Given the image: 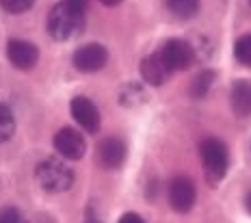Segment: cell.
<instances>
[{
  "mask_svg": "<svg viewBox=\"0 0 251 223\" xmlns=\"http://www.w3.org/2000/svg\"><path fill=\"white\" fill-rule=\"evenodd\" d=\"M85 9L87 0H61L48 13V33L50 37L67 41L80 35L85 26Z\"/></svg>",
  "mask_w": 251,
  "mask_h": 223,
  "instance_id": "6da1fadb",
  "label": "cell"
},
{
  "mask_svg": "<svg viewBox=\"0 0 251 223\" xmlns=\"http://www.w3.org/2000/svg\"><path fill=\"white\" fill-rule=\"evenodd\" d=\"M37 182L41 189L48 193H63L74 184V171L70 169V165L63 163L61 158H46L41 160L35 169Z\"/></svg>",
  "mask_w": 251,
  "mask_h": 223,
  "instance_id": "7a4b0ae2",
  "label": "cell"
},
{
  "mask_svg": "<svg viewBox=\"0 0 251 223\" xmlns=\"http://www.w3.org/2000/svg\"><path fill=\"white\" fill-rule=\"evenodd\" d=\"M200 152H201V163H203V169H206L208 182H212V184L221 182V180L226 178L227 165H229L227 145L223 143L221 139L208 137L201 141Z\"/></svg>",
  "mask_w": 251,
  "mask_h": 223,
  "instance_id": "3957f363",
  "label": "cell"
},
{
  "mask_svg": "<svg viewBox=\"0 0 251 223\" xmlns=\"http://www.w3.org/2000/svg\"><path fill=\"white\" fill-rule=\"evenodd\" d=\"M160 56H163L165 65L169 67V72L174 74V72L188 70L195 63V48L184 39H171L163 46Z\"/></svg>",
  "mask_w": 251,
  "mask_h": 223,
  "instance_id": "277c9868",
  "label": "cell"
},
{
  "mask_svg": "<svg viewBox=\"0 0 251 223\" xmlns=\"http://www.w3.org/2000/svg\"><path fill=\"white\" fill-rule=\"evenodd\" d=\"M108 61V52L106 48L100 44H87V46H80V48L74 52L72 56V63L78 72L82 74H93V72H100Z\"/></svg>",
  "mask_w": 251,
  "mask_h": 223,
  "instance_id": "5b68a950",
  "label": "cell"
},
{
  "mask_svg": "<svg viewBox=\"0 0 251 223\" xmlns=\"http://www.w3.org/2000/svg\"><path fill=\"white\" fill-rule=\"evenodd\" d=\"M195 184H193L191 178L186 175H177V178L171 180L169 184V204L176 212H188L195 206Z\"/></svg>",
  "mask_w": 251,
  "mask_h": 223,
  "instance_id": "8992f818",
  "label": "cell"
},
{
  "mask_svg": "<svg viewBox=\"0 0 251 223\" xmlns=\"http://www.w3.org/2000/svg\"><path fill=\"white\" fill-rule=\"evenodd\" d=\"M54 148L63 158L67 160H80L87 152V143L82 139L80 132H76L74 128H61L54 134Z\"/></svg>",
  "mask_w": 251,
  "mask_h": 223,
  "instance_id": "52a82bcc",
  "label": "cell"
},
{
  "mask_svg": "<svg viewBox=\"0 0 251 223\" xmlns=\"http://www.w3.org/2000/svg\"><path fill=\"white\" fill-rule=\"evenodd\" d=\"M126 156H128V148L119 137H106L98 145V160L106 169H119L126 163Z\"/></svg>",
  "mask_w": 251,
  "mask_h": 223,
  "instance_id": "ba28073f",
  "label": "cell"
},
{
  "mask_svg": "<svg viewBox=\"0 0 251 223\" xmlns=\"http://www.w3.org/2000/svg\"><path fill=\"white\" fill-rule=\"evenodd\" d=\"M70 111H72V115H74V119L87 132L100 130V111H98V106L93 104L89 98H85V96L74 98L70 104Z\"/></svg>",
  "mask_w": 251,
  "mask_h": 223,
  "instance_id": "9c48e42d",
  "label": "cell"
},
{
  "mask_svg": "<svg viewBox=\"0 0 251 223\" xmlns=\"http://www.w3.org/2000/svg\"><path fill=\"white\" fill-rule=\"evenodd\" d=\"M7 56L18 70H30L39 59V50L35 44L24 39H11L7 44Z\"/></svg>",
  "mask_w": 251,
  "mask_h": 223,
  "instance_id": "30bf717a",
  "label": "cell"
},
{
  "mask_svg": "<svg viewBox=\"0 0 251 223\" xmlns=\"http://www.w3.org/2000/svg\"><path fill=\"white\" fill-rule=\"evenodd\" d=\"M141 76H143V80L150 82V85L160 87L167 82V78L171 76V72H169V67L165 65L160 52H154V54L145 56V59L141 61Z\"/></svg>",
  "mask_w": 251,
  "mask_h": 223,
  "instance_id": "8fae6325",
  "label": "cell"
},
{
  "mask_svg": "<svg viewBox=\"0 0 251 223\" xmlns=\"http://www.w3.org/2000/svg\"><path fill=\"white\" fill-rule=\"evenodd\" d=\"M232 108L238 117H249L251 115V82L249 80H236L232 85Z\"/></svg>",
  "mask_w": 251,
  "mask_h": 223,
  "instance_id": "7c38bea8",
  "label": "cell"
},
{
  "mask_svg": "<svg viewBox=\"0 0 251 223\" xmlns=\"http://www.w3.org/2000/svg\"><path fill=\"white\" fill-rule=\"evenodd\" d=\"M217 78V74H214L212 70H203L200 74L195 76V80H193L191 85V96L197 98V100H201V98L208 96V91L212 89V82Z\"/></svg>",
  "mask_w": 251,
  "mask_h": 223,
  "instance_id": "4fadbf2b",
  "label": "cell"
},
{
  "mask_svg": "<svg viewBox=\"0 0 251 223\" xmlns=\"http://www.w3.org/2000/svg\"><path fill=\"white\" fill-rule=\"evenodd\" d=\"M167 7L176 18L188 20L200 11V0H167Z\"/></svg>",
  "mask_w": 251,
  "mask_h": 223,
  "instance_id": "5bb4252c",
  "label": "cell"
},
{
  "mask_svg": "<svg viewBox=\"0 0 251 223\" xmlns=\"http://www.w3.org/2000/svg\"><path fill=\"white\" fill-rule=\"evenodd\" d=\"M15 132V119H13V113L7 104L0 102V143L9 141Z\"/></svg>",
  "mask_w": 251,
  "mask_h": 223,
  "instance_id": "9a60e30c",
  "label": "cell"
},
{
  "mask_svg": "<svg viewBox=\"0 0 251 223\" xmlns=\"http://www.w3.org/2000/svg\"><path fill=\"white\" fill-rule=\"evenodd\" d=\"M234 56H236V61L240 65L251 67V33L236 39V44H234Z\"/></svg>",
  "mask_w": 251,
  "mask_h": 223,
  "instance_id": "2e32d148",
  "label": "cell"
},
{
  "mask_svg": "<svg viewBox=\"0 0 251 223\" xmlns=\"http://www.w3.org/2000/svg\"><path fill=\"white\" fill-rule=\"evenodd\" d=\"M141 98H145L143 89H141L139 85H128L126 89L119 93V104L122 106H132V104H139V102H143Z\"/></svg>",
  "mask_w": 251,
  "mask_h": 223,
  "instance_id": "e0dca14e",
  "label": "cell"
},
{
  "mask_svg": "<svg viewBox=\"0 0 251 223\" xmlns=\"http://www.w3.org/2000/svg\"><path fill=\"white\" fill-rule=\"evenodd\" d=\"M35 4V0H0V7L7 13H24Z\"/></svg>",
  "mask_w": 251,
  "mask_h": 223,
  "instance_id": "ac0fdd59",
  "label": "cell"
},
{
  "mask_svg": "<svg viewBox=\"0 0 251 223\" xmlns=\"http://www.w3.org/2000/svg\"><path fill=\"white\" fill-rule=\"evenodd\" d=\"M0 223H28V219L18 208H2L0 210Z\"/></svg>",
  "mask_w": 251,
  "mask_h": 223,
  "instance_id": "d6986e66",
  "label": "cell"
},
{
  "mask_svg": "<svg viewBox=\"0 0 251 223\" xmlns=\"http://www.w3.org/2000/svg\"><path fill=\"white\" fill-rule=\"evenodd\" d=\"M119 223H145V221L141 215H137V212H126L122 219H119Z\"/></svg>",
  "mask_w": 251,
  "mask_h": 223,
  "instance_id": "ffe728a7",
  "label": "cell"
},
{
  "mask_svg": "<svg viewBox=\"0 0 251 223\" xmlns=\"http://www.w3.org/2000/svg\"><path fill=\"white\" fill-rule=\"evenodd\" d=\"M102 4H106V7H117V4H122L124 0H100Z\"/></svg>",
  "mask_w": 251,
  "mask_h": 223,
  "instance_id": "44dd1931",
  "label": "cell"
},
{
  "mask_svg": "<svg viewBox=\"0 0 251 223\" xmlns=\"http://www.w3.org/2000/svg\"><path fill=\"white\" fill-rule=\"evenodd\" d=\"M245 208L249 210V215H251V191L247 193V197H245Z\"/></svg>",
  "mask_w": 251,
  "mask_h": 223,
  "instance_id": "7402d4cb",
  "label": "cell"
},
{
  "mask_svg": "<svg viewBox=\"0 0 251 223\" xmlns=\"http://www.w3.org/2000/svg\"><path fill=\"white\" fill-rule=\"evenodd\" d=\"M87 223H100V221H96V219H91V221H87Z\"/></svg>",
  "mask_w": 251,
  "mask_h": 223,
  "instance_id": "603a6c76",
  "label": "cell"
}]
</instances>
